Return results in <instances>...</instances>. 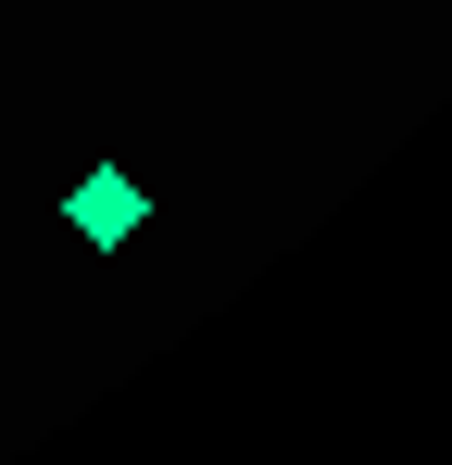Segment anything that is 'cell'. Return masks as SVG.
Wrapping results in <instances>:
<instances>
[{
    "instance_id": "1",
    "label": "cell",
    "mask_w": 452,
    "mask_h": 465,
    "mask_svg": "<svg viewBox=\"0 0 452 465\" xmlns=\"http://www.w3.org/2000/svg\"><path fill=\"white\" fill-rule=\"evenodd\" d=\"M64 227L88 239V252H126V239L151 227V189L126 176V163H88V176H75V202H64Z\"/></svg>"
}]
</instances>
